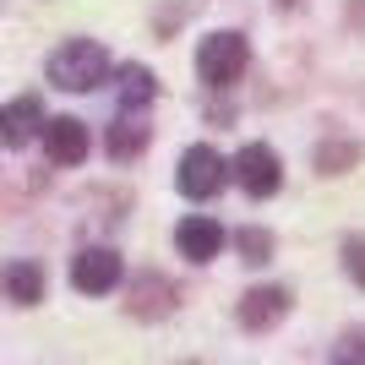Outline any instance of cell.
Listing matches in <instances>:
<instances>
[{
  "label": "cell",
  "mask_w": 365,
  "mask_h": 365,
  "mask_svg": "<svg viewBox=\"0 0 365 365\" xmlns=\"http://www.w3.org/2000/svg\"><path fill=\"white\" fill-rule=\"evenodd\" d=\"M104 76H109V55L93 38H71V44H61L49 55V82L66 93H93Z\"/></svg>",
  "instance_id": "obj_1"
},
{
  "label": "cell",
  "mask_w": 365,
  "mask_h": 365,
  "mask_svg": "<svg viewBox=\"0 0 365 365\" xmlns=\"http://www.w3.org/2000/svg\"><path fill=\"white\" fill-rule=\"evenodd\" d=\"M197 71H202L207 88H229L245 71V38L240 33H207L202 49H197Z\"/></svg>",
  "instance_id": "obj_2"
},
{
  "label": "cell",
  "mask_w": 365,
  "mask_h": 365,
  "mask_svg": "<svg viewBox=\"0 0 365 365\" xmlns=\"http://www.w3.org/2000/svg\"><path fill=\"white\" fill-rule=\"evenodd\" d=\"M235 180H240L245 197H273L284 185V169H278V153L267 142H245L240 158H235Z\"/></svg>",
  "instance_id": "obj_3"
},
{
  "label": "cell",
  "mask_w": 365,
  "mask_h": 365,
  "mask_svg": "<svg viewBox=\"0 0 365 365\" xmlns=\"http://www.w3.org/2000/svg\"><path fill=\"white\" fill-rule=\"evenodd\" d=\"M175 180H180V191L191 202H207V197H218V185H224V158H218L213 148H185Z\"/></svg>",
  "instance_id": "obj_4"
},
{
  "label": "cell",
  "mask_w": 365,
  "mask_h": 365,
  "mask_svg": "<svg viewBox=\"0 0 365 365\" xmlns=\"http://www.w3.org/2000/svg\"><path fill=\"white\" fill-rule=\"evenodd\" d=\"M71 284H76L82 294H109L115 284H120V257H115V251H104V245L82 251V257L71 262Z\"/></svg>",
  "instance_id": "obj_5"
},
{
  "label": "cell",
  "mask_w": 365,
  "mask_h": 365,
  "mask_svg": "<svg viewBox=\"0 0 365 365\" xmlns=\"http://www.w3.org/2000/svg\"><path fill=\"white\" fill-rule=\"evenodd\" d=\"M44 153H49V164H82L88 158V125L71 120V115H61V120H44Z\"/></svg>",
  "instance_id": "obj_6"
},
{
  "label": "cell",
  "mask_w": 365,
  "mask_h": 365,
  "mask_svg": "<svg viewBox=\"0 0 365 365\" xmlns=\"http://www.w3.org/2000/svg\"><path fill=\"white\" fill-rule=\"evenodd\" d=\"M38 131H44V104L33 93H22V98H11V104L0 109V148H22Z\"/></svg>",
  "instance_id": "obj_7"
},
{
  "label": "cell",
  "mask_w": 365,
  "mask_h": 365,
  "mask_svg": "<svg viewBox=\"0 0 365 365\" xmlns=\"http://www.w3.org/2000/svg\"><path fill=\"white\" fill-rule=\"evenodd\" d=\"M175 245H180V257H185V262H207V257H218L224 229H218L213 218H185V224L175 229Z\"/></svg>",
  "instance_id": "obj_8"
},
{
  "label": "cell",
  "mask_w": 365,
  "mask_h": 365,
  "mask_svg": "<svg viewBox=\"0 0 365 365\" xmlns=\"http://www.w3.org/2000/svg\"><path fill=\"white\" fill-rule=\"evenodd\" d=\"M284 311H289V289H273V284H267V289H251L240 300V327L262 333V327H273Z\"/></svg>",
  "instance_id": "obj_9"
},
{
  "label": "cell",
  "mask_w": 365,
  "mask_h": 365,
  "mask_svg": "<svg viewBox=\"0 0 365 365\" xmlns=\"http://www.w3.org/2000/svg\"><path fill=\"white\" fill-rule=\"evenodd\" d=\"M0 289L11 294L16 305H38L44 300V273H38V262H11V267L0 273Z\"/></svg>",
  "instance_id": "obj_10"
},
{
  "label": "cell",
  "mask_w": 365,
  "mask_h": 365,
  "mask_svg": "<svg viewBox=\"0 0 365 365\" xmlns=\"http://www.w3.org/2000/svg\"><path fill=\"white\" fill-rule=\"evenodd\" d=\"M115 93H120V104H125V109H142V104H153L158 82H153L148 66H120V71H115Z\"/></svg>",
  "instance_id": "obj_11"
},
{
  "label": "cell",
  "mask_w": 365,
  "mask_h": 365,
  "mask_svg": "<svg viewBox=\"0 0 365 365\" xmlns=\"http://www.w3.org/2000/svg\"><path fill=\"white\" fill-rule=\"evenodd\" d=\"M142 148H148V125H142V115L131 109V115H120V120L109 125V158H137Z\"/></svg>",
  "instance_id": "obj_12"
},
{
  "label": "cell",
  "mask_w": 365,
  "mask_h": 365,
  "mask_svg": "<svg viewBox=\"0 0 365 365\" xmlns=\"http://www.w3.org/2000/svg\"><path fill=\"white\" fill-rule=\"evenodd\" d=\"M240 257L245 262H267L273 257V235H267V229H240Z\"/></svg>",
  "instance_id": "obj_13"
},
{
  "label": "cell",
  "mask_w": 365,
  "mask_h": 365,
  "mask_svg": "<svg viewBox=\"0 0 365 365\" xmlns=\"http://www.w3.org/2000/svg\"><path fill=\"white\" fill-rule=\"evenodd\" d=\"M344 267H349V278L365 289V235H354V240L344 245Z\"/></svg>",
  "instance_id": "obj_14"
},
{
  "label": "cell",
  "mask_w": 365,
  "mask_h": 365,
  "mask_svg": "<svg viewBox=\"0 0 365 365\" xmlns=\"http://www.w3.org/2000/svg\"><path fill=\"white\" fill-rule=\"evenodd\" d=\"M278 6H300V0H278Z\"/></svg>",
  "instance_id": "obj_15"
}]
</instances>
